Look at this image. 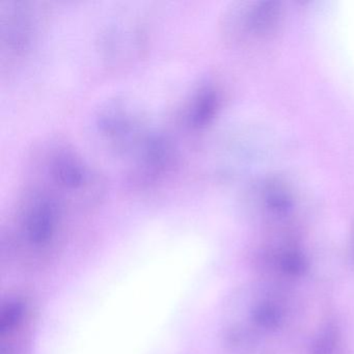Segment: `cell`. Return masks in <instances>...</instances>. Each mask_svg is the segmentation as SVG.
<instances>
[{
  "label": "cell",
  "mask_w": 354,
  "mask_h": 354,
  "mask_svg": "<svg viewBox=\"0 0 354 354\" xmlns=\"http://www.w3.org/2000/svg\"><path fill=\"white\" fill-rule=\"evenodd\" d=\"M293 354H348L343 326L326 302L315 306Z\"/></svg>",
  "instance_id": "7"
},
{
  "label": "cell",
  "mask_w": 354,
  "mask_h": 354,
  "mask_svg": "<svg viewBox=\"0 0 354 354\" xmlns=\"http://www.w3.org/2000/svg\"><path fill=\"white\" fill-rule=\"evenodd\" d=\"M252 277L308 293L316 277V258L296 232H268L250 252Z\"/></svg>",
  "instance_id": "4"
},
{
  "label": "cell",
  "mask_w": 354,
  "mask_h": 354,
  "mask_svg": "<svg viewBox=\"0 0 354 354\" xmlns=\"http://www.w3.org/2000/svg\"><path fill=\"white\" fill-rule=\"evenodd\" d=\"M314 308L308 293L252 277L223 304L221 345L230 354H293Z\"/></svg>",
  "instance_id": "1"
},
{
  "label": "cell",
  "mask_w": 354,
  "mask_h": 354,
  "mask_svg": "<svg viewBox=\"0 0 354 354\" xmlns=\"http://www.w3.org/2000/svg\"><path fill=\"white\" fill-rule=\"evenodd\" d=\"M71 214L55 198L24 185L3 229V256L24 270L48 266L63 250Z\"/></svg>",
  "instance_id": "2"
},
{
  "label": "cell",
  "mask_w": 354,
  "mask_h": 354,
  "mask_svg": "<svg viewBox=\"0 0 354 354\" xmlns=\"http://www.w3.org/2000/svg\"><path fill=\"white\" fill-rule=\"evenodd\" d=\"M45 10L30 1H9L0 8V67L12 72L28 59L44 26Z\"/></svg>",
  "instance_id": "5"
},
{
  "label": "cell",
  "mask_w": 354,
  "mask_h": 354,
  "mask_svg": "<svg viewBox=\"0 0 354 354\" xmlns=\"http://www.w3.org/2000/svg\"><path fill=\"white\" fill-rule=\"evenodd\" d=\"M24 185L50 196L71 213L94 209L104 196L98 171L73 147L59 140L35 147L26 163Z\"/></svg>",
  "instance_id": "3"
},
{
  "label": "cell",
  "mask_w": 354,
  "mask_h": 354,
  "mask_svg": "<svg viewBox=\"0 0 354 354\" xmlns=\"http://www.w3.org/2000/svg\"><path fill=\"white\" fill-rule=\"evenodd\" d=\"M136 19H125L111 24L103 39L107 59L118 64L136 59L146 46V30Z\"/></svg>",
  "instance_id": "8"
},
{
  "label": "cell",
  "mask_w": 354,
  "mask_h": 354,
  "mask_svg": "<svg viewBox=\"0 0 354 354\" xmlns=\"http://www.w3.org/2000/svg\"><path fill=\"white\" fill-rule=\"evenodd\" d=\"M96 126L101 140L126 159L151 131L142 115L123 100L111 101L102 107Z\"/></svg>",
  "instance_id": "6"
},
{
  "label": "cell",
  "mask_w": 354,
  "mask_h": 354,
  "mask_svg": "<svg viewBox=\"0 0 354 354\" xmlns=\"http://www.w3.org/2000/svg\"><path fill=\"white\" fill-rule=\"evenodd\" d=\"M346 266L348 270L354 275V225L352 227L351 234H350L349 241H348L347 250H346L345 258Z\"/></svg>",
  "instance_id": "10"
},
{
  "label": "cell",
  "mask_w": 354,
  "mask_h": 354,
  "mask_svg": "<svg viewBox=\"0 0 354 354\" xmlns=\"http://www.w3.org/2000/svg\"><path fill=\"white\" fill-rule=\"evenodd\" d=\"M219 100L218 90L213 84H201L190 92L180 109V125L194 131L204 127L216 113Z\"/></svg>",
  "instance_id": "9"
}]
</instances>
